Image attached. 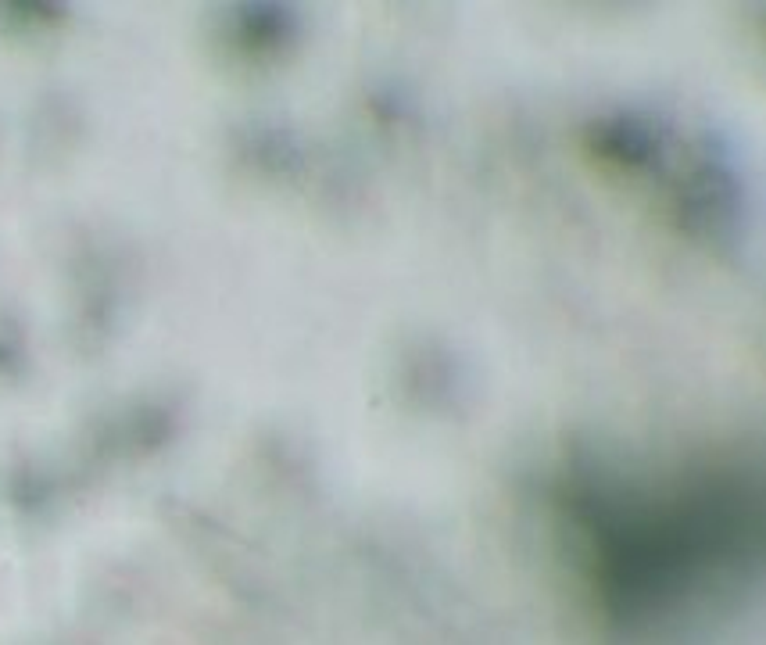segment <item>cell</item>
Wrapping results in <instances>:
<instances>
[{
	"label": "cell",
	"instance_id": "obj_1",
	"mask_svg": "<svg viewBox=\"0 0 766 645\" xmlns=\"http://www.w3.org/2000/svg\"><path fill=\"white\" fill-rule=\"evenodd\" d=\"M566 520L598 613L627 638L673 635L731 606L763 549L759 477L738 466L595 477Z\"/></svg>",
	"mask_w": 766,
	"mask_h": 645
}]
</instances>
